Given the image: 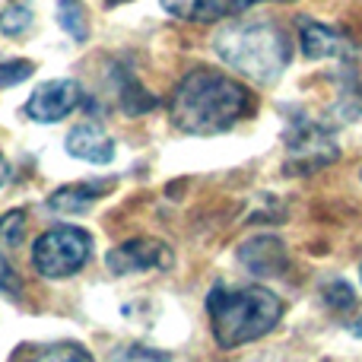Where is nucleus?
<instances>
[{"mask_svg": "<svg viewBox=\"0 0 362 362\" xmlns=\"http://www.w3.org/2000/svg\"><path fill=\"white\" fill-rule=\"evenodd\" d=\"M35 359H89V353L76 344H61V350H38Z\"/></svg>", "mask_w": 362, "mask_h": 362, "instance_id": "18", "label": "nucleus"}, {"mask_svg": "<svg viewBox=\"0 0 362 362\" xmlns=\"http://www.w3.org/2000/svg\"><path fill=\"white\" fill-rule=\"evenodd\" d=\"M19 286H23V283H19L16 270L10 267V261H6L4 255H0V289H4V293H10V296H16Z\"/></svg>", "mask_w": 362, "mask_h": 362, "instance_id": "19", "label": "nucleus"}, {"mask_svg": "<svg viewBox=\"0 0 362 362\" xmlns=\"http://www.w3.org/2000/svg\"><path fill=\"white\" fill-rule=\"evenodd\" d=\"M206 312L213 321V337L223 350H235L251 340H261L283 318V302L270 289L245 286L226 289L216 286L206 299Z\"/></svg>", "mask_w": 362, "mask_h": 362, "instance_id": "2", "label": "nucleus"}, {"mask_svg": "<svg viewBox=\"0 0 362 362\" xmlns=\"http://www.w3.org/2000/svg\"><path fill=\"white\" fill-rule=\"evenodd\" d=\"M165 359V353H153V350H127V353H115V359Z\"/></svg>", "mask_w": 362, "mask_h": 362, "instance_id": "20", "label": "nucleus"}, {"mask_svg": "<svg viewBox=\"0 0 362 362\" xmlns=\"http://www.w3.org/2000/svg\"><path fill=\"white\" fill-rule=\"evenodd\" d=\"M112 187V181H95V185H70V187H61L57 194H51V210H57V213H80V210H86L93 200H99L102 197V191H108Z\"/></svg>", "mask_w": 362, "mask_h": 362, "instance_id": "12", "label": "nucleus"}, {"mask_svg": "<svg viewBox=\"0 0 362 362\" xmlns=\"http://www.w3.org/2000/svg\"><path fill=\"white\" fill-rule=\"evenodd\" d=\"M255 4H264V0H163V6L172 16L191 19V23H213V19L242 16Z\"/></svg>", "mask_w": 362, "mask_h": 362, "instance_id": "8", "label": "nucleus"}, {"mask_svg": "<svg viewBox=\"0 0 362 362\" xmlns=\"http://www.w3.org/2000/svg\"><path fill=\"white\" fill-rule=\"evenodd\" d=\"M29 76H32V64L29 61L0 64V89H4V86H16V83L29 80Z\"/></svg>", "mask_w": 362, "mask_h": 362, "instance_id": "15", "label": "nucleus"}, {"mask_svg": "<svg viewBox=\"0 0 362 362\" xmlns=\"http://www.w3.org/2000/svg\"><path fill=\"white\" fill-rule=\"evenodd\" d=\"M57 13H61V25L67 29V35L74 38V42H86L89 23H86V13H83L80 0H61V4H57Z\"/></svg>", "mask_w": 362, "mask_h": 362, "instance_id": "13", "label": "nucleus"}, {"mask_svg": "<svg viewBox=\"0 0 362 362\" xmlns=\"http://www.w3.org/2000/svg\"><path fill=\"white\" fill-rule=\"evenodd\" d=\"M93 255V235L76 226H57V229L45 232L32 248V264L42 276L48 280H61V276H74Z\"/></svg>", "mask_w": 362, "mask_h": 362, "instance_id": "4", "label": "nucleus"}, {"mask_svg": "<svg viewBox=\"0 0 362 362\" xmlns=\"http://www.w3.org/2000/svg\"><path fill=\"white\" fill-rule=\"evenodd\" d=\"M19 238H23V213H10L0 219V248L16 245Z\"/></svg>", "mask_w": 362, "mask_h": 362, "instance_id": "16", "label": "nucleus"}, {"mask_svg": "<svg viewBox=\"0 0 362 362\" xmlns=\"http://www.w3.org/2000/svg\"><path fill=\"white\" fill-rule=\"evenodd\" d=\"M29 25H32V13L25 10V6H6V10L0 13V29H4L6 35H23Z\"/></svg>", "mask_w": 362, "mask_h": 362, "instance_id": "14", "label": "nucleus"}, {"mask_svg": "<svg viewBox=\"0 0 362 362\" xmlns=\"http://www.w3.org/2000/svg\"><path fill=\"white\" fill-rule=\"evenodd\" d=\"M219 61L255 83H274L289 67L293 45L274 23H232L213 38Z\"/></svg>", "mask_w": 362, "mask_h": 362, "instance_id": "3", "label": "nucleus"}, {"mask_svg": "<svg viewBox=\"0 0 362 362\" xmlns=\"http://www.w3.org/2000/svg\"><path fill=\"white\" fill-rule=\"evenodd\" d=\"M248 108L245 86L216 74V70H191L175 86L169 99V118L178 131L194 137H213L229 131Z\"/></svg>", "mask_w": 362, "mask_h": 362, "instance_id": "1", "label": "nucleus"}, {"mask_svg": "<svg viewBox=\"0 0 362 362\" xmlns=\"http://www.w3.org/2000/svg\"><path fill=\"white\" fill-rule=\"evenodd\" d=\"M350 331H353V334H356V337H362V318H359V321H356V325H353V327H350Z\"/></svg>", "mask_w": 362, "mask_h": 362, "instance_id": "22", "label": "nucleus"}, {"mask_svg": "<svg viewBox=\"0 0 362 362\" xmlns=\"http://www.w3.org/2000/svg\"><path fill=\"white\" fill-rule=\"evenodd\" d=\"M83 102V89L74 80H48L25 102V115L38 124H57Z\"/></svg>", "mask_w": 362, "mask_h": 362, "instance_id": "5", "label": "nucleus"}, {"mask_svg": "<svg viewBox=\"0 0 362 362\" xmlns=\"http://www.w3.org/2000/svg\"><path fill=\"white\" fill-rule=\"evenodd\" d=\"M286 150H289V163L299 172L321 169V165L337 159V146H334L331 134L325 127L312 124V121L296 124V137H286Z\"/></svg>", "mask_w": 362, "mask_h": 362, "instance_id": "6", "label": "nucleus"}, {"mask_svg": "<svg viewBox=\"0 0 362 362\" xmlns=\"http://www.w3.org/2000/svg\"><path fill=\"white\" fill-rule=\"evenodd\" d=\"M6 178H10V165L0 159V185H6Z\"/></svg>", "mask_w": 362, "mask_h": 362, "instance_id": "21", "label": "nucleus"}, {"mask_svg": "<svg viewBox=\"0 0 362 362\" xmlns=\"http://www.w3.org/2000/svg\"><path fill=\"white\" fill-rule=\"evenodd\" d=\"M67 153L83 163L108 165L115 159V144L99 124H80L67 134Z\"/></svg>", "mask_w": 362, "mask_h": 362, "instance_id": "10", "label": "nucleus"}, {"mask_svg": "<svg viewBox=\"0 0 362 362\" xmlns=\"http://www.w3.org/2000/svg\"><path fill=\"white\" fill-rule=\"evenodd\" d=\"M172 255L163 242H150V238H134L124 242L118 248L108 251L105 264L112 274L124 276V274H137V270H150V267H169Z\"/></svg>", "mask_w": 362, "mask_h": 362, "instance_id": "7", "label": "nucleus"}, {"mask_svg": "<svg viewBox=\"0 0 362 362\" xmlns=\"http://www.w3.org/2000/svg\"><path fill=\"white\" fill-rule=\"evenodd\" d=\"M327 305H334V308H353V289H350V283L334 280L331 286H327Z\"/></svg>", "mask_w": 362, "mask_h": 362, "instance_id": "17", "label": "nucleus"}, {"mask_svg": "<svg viewBox=\"0 0 362 362\" xmlns=\"http://www.w3.org/2000/svg\"><path fill=\"white\" fill-rule=\"evenodd\" d=\"M299 45L312 61H327V57H346L350 51V42H346L340 32H334L331 25H321V23H302L299 29Z\"/></svg>", "mask_w": 362, "mask_h": 362, "instance_id": "11", "label": "nucleus"}, {"mask_svg": "<svg viewBox=\"0 0 362 362\" xmlns=\"http://www.w3.org/2000/svg\"><path fill=\"white\" fill-rule=\"evenodd\" d=\"M105 4H124V0H105Z\"/></svg>", "mask_w": 362, "mask_h": 362, "instance_id": "23", "label": "nucleus"}, {"mask_svg": "<svg viewBox=\"0 0 362 362\" xmlns=\"http://www.w3.org/2000/svg\"><path fill=\"white\" fill-rule=\"evenodd\" d=\"M242 264L257 276H270V274H283L289 267V255L283 248L280 238H270V235H261V238H251V242L242 245L238 251Z\"/></svg>", "mask_w": 362, "mask_h": 362, "instance_id": "9", "label": "nucleus"}]
</instances>
